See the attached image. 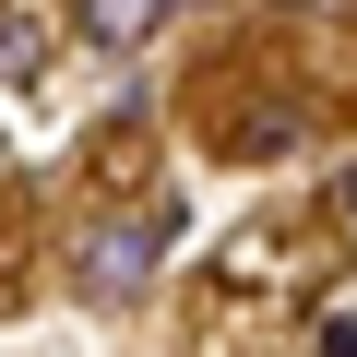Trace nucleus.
Instances as JSON below:
<instances>
[{"label": "nucleus", "mask_w": 357, "mask_h": 357, "mask_svg": "<svg viewBox=\"0 0 357 357\" xmlns=\"http://www.w3.org/2000/svg\"><path fill=\"white\" fill-rule=\"evenodd\" d=\"M167 238H178V215H167V203H155V215H131V227L107 215V227H84V250H72V286H84V298H131V286L167 262Z\"/></svg>", "instance_id": "1"}, {"label": "nucleus", "mask_w": 357, "mask_h": 357, "mask_svg": "<svg viewBox=\"0 0 357 357\" xmlns=\"http://www.w3.org/2000/svg\"><path fill=\"white\" fill-rule=\"evenodd\" d=\"M321 357H357V310H345V321H321Z\"/></svg>", "instance_id": "4"}, {"label": "nucleus", "mask_w": 357, "mask_h": 357, "mask_svg": "<svg viewBox=\"0 0 357 357\" xmlns=\"http://www.w3.org/2000/svg\"><path fill=\"white\" fill-rule=\"evenodd\" d=\"M155 13H191V0H155Z\"/></svg>", "instance_id": "5"}, {"label": "nucleus", "mask_w": 357, "mask_h": 357, "mask_svg": "<svg viewBox=\"0 0 357 357\" xmlns=\"http://www.w3.org/2000/svg\"><path fill=\"white\" fill-rule=\"evenodd\" d=\"M72 24H84V48H107V60H119V48H143L167 13H155V0H72Z\"/></svg>", "instance_id": "2"}, {"label": "nucleus", "mask_w": 357, "mask_h": 357, "mask_svg": "<svg viewBox=\"0 0 357 357\" xmlns=\"http://www.w3.org/2000/svg\"><path fill=\"white\" fill-rule=\"evenodd\" d=\"M48 72V24L36 13H0V84H36Z\"/></svg>", "instance_id": "3"}]
</instances>
